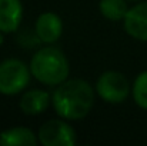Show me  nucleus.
<instances>
[{
    "label": "nucleus",
    "instance_id": "10",
    "mask_svg": "<svg viewBox=\"0 0 147 146\" xmlns=\"http://www.w3.org/2000/svg\"><path fill=\"white\" fill-rule=\"evenodd\" d=\"M37 142L36 133L24 126L10 128L0 133V146H34Z\"/></svg>",
    "mask_w": 147,
    "mask_h": 146
},
{
    "label": "nucleus",
    "instance_id": "6",
    "mask_svg": "<svg viewBox=\"0 0 147 146\" xmlns=\"http://www.w3.org/2000/svg\"><path fill=\"white\" fill-rule=\"evenodd\" d=\"M124 32L140 42H147V0L129 9L123 19Z\"/></svg>",
    "mask_w": 147,
    "mask_h": 146
},
{
    "label": "nucleus",
    "instance_id": "13",
    "mask_svg": "<svg viewBox=\"0 0 147 146\" xmlns=\"http://www.w3.org/2000/svg\"><path fill=\"white\" fill-rule=\"evenodd\" d=\"M3 35H4V33H3V32H0V46H1V45H3V42H4V37H3Z\"/></svg>",
    "mask_w": 147,
    "mask_h": 146
},
{
    "label": "nucleus",
    "instance_id": "12",
    "mask_svg": "<svg viewBox=\"0 0 147 146\" xmlns=\"http://www.w3.org/2000/svg\"><path fill=\"white\" fill-rule=\"evenodd\" d=\"M131 96L139 107L147 110V70L136 76L131 85Z\"/></svg>",
    "mask_w": 147,
    "mask_h": 146
},
{
    "label": "nucleus",
    "instance_id": "2",
    "mask_svg": "<svg viewBox=\"0 0 147 146\" xmlns=\"http://www.w3.org/2000/svg\"><path fill=\"white\" fill-rule=\"evenodd\" d=\"M32 76L45 86H59L69 79L70 63L63 50L47 45L39 49L30 59Z\"/></svg>",
    "mask_w": 147,
    "mask_h": 146
},
{
    "label": "nucleus",
    "instance_id": "7",
    "mask_svg": "<svg viewBox=\"0 0 147 146\" xmlns=\"http://www.w3.org/2000/svg\"><path fill=\"white\" fill-rule=\"evenodd\" d=\"M34 30L42 43L53 45L63 35V22L59 14L53 12H45L37 17Z\"/></svg>",
    "mask_w": 147,
    "mask_h": 146
},
{
    "label": "nucleus",
    "instance_id": "11",
    "mask_svg": "<svg viewBox=\"0 0 147 146\" xmlns=\"http://www.w3.org/2000/svg\"><path fill=\"white\" fill-rule=\"evenodd\" d=\"M98 10L101 16L110 22H123L129 12V7L126 0H100Z\"/></svg>",
    "mask_w": 147,
    "mask_h": 146
},
{
    "label": "nucleus",
    "instance_id": "14",
    "mask_svg": "<svg viewBox=\"0 0 147 146\" xmlns=\"http://www.w3.org/2000/svg\"><path fill=\"white\" fill-rule=\"evenodd\" d=\"M129 1H136V0H129Z\"/></svg>",
    "mask_w": 147,
    "mask_h": 146
},
{
    "label": "nucleus",
    "instance_id": "4",
    "mask_svg": "<svg viewBox=\"0 0 147 146\" xmlns=\"http://www.w3.org/2000/svg\"><path fill=\"white\" fill-rule=\"evenodd\" d=\"M96 93L101 100L111 105H120L131 93L129 79L117 70H106L96 82Z\"/></svg>",
    "mask_w": 147,
    "mask_h": 146
},
{
    "label": "nucleus",
    "instance_id": "8",
    "mask_svg": "<svg viewBox=\"0 0 147 146\" xmlns=\"http://www.w3.org/2000/svg\"><path fill=\"white\" fill-rule=\"evenodd\" d=\"M23 20V4L20 0H0V32L4 35L19 30Z\"/></svg>",
    "mask_w": 147,
    "mask_h": 146
},
{
    "label": "nucleus",
    "instance_id": "5",
    "mask_svg": "<svg viewBox=\"0 0 147 146\" xmlns=\"http://www.w3.org/2000/svg\"><path fill=\"white\" fill-rule=\"evenodd\" d=\"M37 138L43 146H74L77 142L74 128L63 117L45 122L39 128Z\"/></svg>",
    "mask_w": 147,
    "mask_h": 146
},
{
    "label": "nucleus",
    "instance_id": "3",
    "mask_svg": "<svg viewBox=\"0 0 147 146\" xmlns=\"http://www.w3.org/2000/svg\"><path fill=\"white\" fill-rule=\"evenodd\" d=\"M32 72L20 59H4L0 62V93L4 96H14L22 93L30 83Z\"/></svg>",
    "mask_w": 147,
    "mask_h": 146
},
{
    "label": "nucleus",
    "instance_id": "9",
    "mask_svg": "<svg viewBox=\"0 0 147 146\" xmlns=\"http://www.w3.org/2000/svg\"><path fill=\"white\" fill-rule=\"evenodd\" d=\"M50 102H51V96L49 95V92L43 89H30L22 95L19 106L24 115L37 116L47 110Z\"/></svg>",
    "mask_w": 147,
    "mask_h": 146
},
{
    "label": "nucleus",
    "instance_id": "1",
    "mask_svg": "<svg viewBox=\"0 0 147 146\" xmlns=\"http://www.w3.org/2000/svg\"><path fill=\"white\" fill-rule=\"evenodd\" d=\"M51 105L59 117L84 119L94 106V89L84 79H67L56 86L51 93Z\"/></svg>",
    "mask_w": 147,
    "mask_h": 146
}]
</instances>
